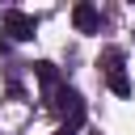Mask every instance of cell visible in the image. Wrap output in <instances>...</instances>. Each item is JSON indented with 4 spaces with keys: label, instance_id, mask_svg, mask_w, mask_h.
Here are the masks:
<instances>
[{
    "label": "cell",
    "instance_id": "1",
    "mask_svg": "<svg viewBox=\"0 0 135 135\" xmlns=\"http://www.w3.org/2000/svg\"><path fill=\"white\" fill-rule=\"evenodd\" d=\"M0 25H4V34H8V38H17V42H30V38L38 34V21H34L30 13H21V8H4Z\"/></svg>",
    "mask_w": 135,
    "mask_h": 135
},
{
    "label": "cell",
    "instance_id": "2",
    "mask_svg": "<svg viewBox=\"0 0 135 135\" xmlns=\"http://www.w3.org/2000/svg\"><path fill=\"white\" fill-rule=\"evenodd\" d=\"M101 68H105V84L118 97H127L131 93V80H127V68H122V51H105L101 55Z\"/></svg>",
    "mask_w": 135,
    "mask_h": 135
},
{
    "label": "cell",
    "instance_id": "3",
    "mask_svg": "<svg viewBox=\"0 0 135 135\" xmlns=\"http://www.w3.org/2000/svg\"><path fill=\"white\" fill-rule=\"evenodd\" d=\"M46 101H51V110H55V114H72V122H80V118H84V105H80V93H76V89L55 84V89L46 93Z\"/></svg>",
    "mask_w": 135,
    "mask_h": 135
},
{
    "label": "cell",
    "instance_id": "4",
    "mask_svg": "<svg viewBox=\"0 0 135 135\" xmlns=\"http://www.w3.org/2000/svg\"><path fill=\"white\" fill-rule=\"evenodd\" d=\"M72 25H76L80 34H97V25H101V13H97L93 4H76V8H72Z\"/></svg>",
    "mask_w": 135,
    "mask_h": 135
},
{
    "label": "cell",
    "instance_id": "5",
    "mask_svg": "<svg viewBox=\"0 0 135 135\" xmlns=\"http://www.w3.org/2000/svg\"><path fill=\"white\" fill-rule=\"evenodd\" d=\"M34 76H38L46 89H55V84H59V72H55V63H34Z\"/></svg>",
    "mask_w": 135,
    "mask_h": 135
},
{
    "label": "cell",
    "instance_id": "6",
    "mask_svg": "<svg viewBox=\"0 0 135 135\" xmlns=\"http://www.w3.org/2000/svg\"><path fill=\"white\" fill-rule=\"evenodd\" d=\"M72 131H76V127H59V131H55V135H72Z\"/></svg>",
    "mask_w": 135,
    "mask_h": 135
}]
</instances>
